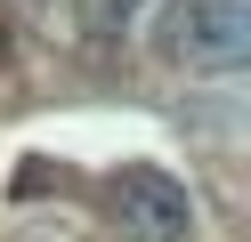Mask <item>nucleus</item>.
I'll list each match as a JSON object with an SVG mask.
<instances>
[{
  "mask_svg": "<svg viewBox=\"0 0 251 242\" xmlns=\"http://www.w3.org/2000/svg\"><path fill=\"white\" fill-rule=\"evenodd\" d=\"M162 48L186 73H243L251 65V0H178Z\"/></svg>",
  "mask_w": 251,
  "mask_h": 242,
  "instance_id": "nucleus-1",
  "label": "nucleus"
},
{
  "mask_svg": "<svg viewBox=\"0 0 251 242\" xmlns=\"http://www.w3.org/2000/svg\"><path fill=\"white\" fill-rule=\"evenodd\" d=\"M114 226H122V242H186L195 234V194L170 170L138 161V170L114 177Z\"/></svg>",
  "mask_w": 251,
  "mask_h": 242,
  "instance_id": "nucleus-2",
  "label": "nucleus"
},
{
  "mask_svg": "<svg viewBox=\"0 0 251 242\" xmlns=\"http://www.w3.org/2000/svg\"><path fill=\"white\" fill-rule=\"evenodd\" d=\"M81 16H89V32H114V24H122V16H130V0H89V8H81Z\"/></svg>",
  "mask_w": 251,
  "mask_h": 242,
  "instance_id": "nucleus-3",
  "label": "nucleus"
}]
</instances>
